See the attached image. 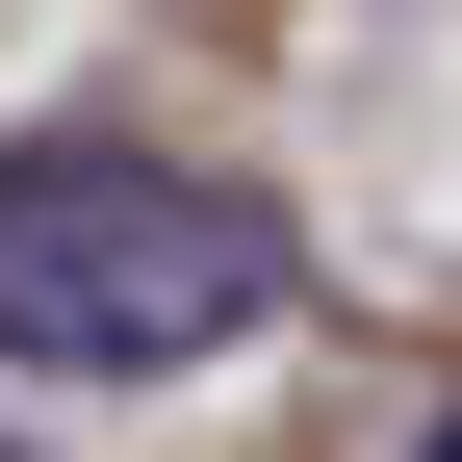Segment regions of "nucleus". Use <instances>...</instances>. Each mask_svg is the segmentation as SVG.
<instances>
[{
  "label": "nucleus",
  "instance_id": "f03ea898",
  "mask_svg": "<svg viewBox=\"0 0 462 462\" xmlns=\"http://www.w3.org/2000/svg\"><path fill=\"white\" fill-rule=\"evenodd\" d=\"M0 462H26V437H0Z\"/></svg>",
  "mask_w": 462,
  "mask_h": 462
},
{
  "label": "nucleus",
  "instance_id": "f257e3e1",
  "mask_svg": "<svg viewBox=\"0 0 462 462\" xmlns=\"http://www.w3.org/2000/svg\"><path fill=\"white\" fill-rule=\"evenodd\" d=\"M257 309H282V206L180 180V154H103V129L0 154V360L26 385H180Z\"/></svg>",
  "mask_w": 462,
  "mask_h": 462
}]
</instances>
